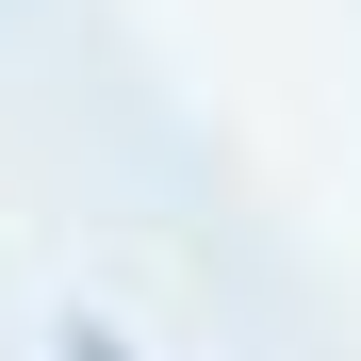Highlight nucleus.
<instances>
[{"label":"nucleus","mask_w":361,"mask_h":361,"mask_svg":"<svg viewBox=\"0 0 361 361\" xmlns=\"http://www.w3.org/2000/svg\"><path fill=\"white\" fill-rule=\"evenodd\" d=\"M49 361H148V345L115 329V312H66V329H49Z\"/></svg>","instance_id":"nucleus-1"}]
</instances>
